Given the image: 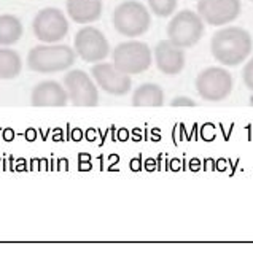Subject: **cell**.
I'll return each mask as SVG.
<instances>
[{
	"mask_svg": "<svg viewBox=\"0 0 253 254\" xmlns=\"http://www.w3.org/2000/svg\"><path fill=\"white\" fill-rule=\"evenodd\" d=\"M32 30L42 43H59L69 34L67 16L59 8L48 6L40 10L32 21Z\"/></svg>",
	"mask_w": 253,
	"mask_h": 254,
	"instance_id": "7",
	"label": "cell"
},
{
	"mask_svg": "<svg viewBox=\"0 0 253 254\" xmlns=\"http://www.w3.org/2000/svg\"><path fill=\"white\" fill-rule=\"evenodd\" d=\"M91 75L102 91H105L110 95H116V97L126 95L132 87L131 75L123 73V71L118 70L113 64L97 62L96 65L91 68Z\"/></svg>",
	"mask_w": 253,
	"mask_h": 254,
	"instance_id": "11",
	"label": "cell"
},
{
	"mask_svg": "<svg viewBox=\"0 0 253 254\" xmlns=\"http://www.w3.org/2000/svg\"><path fill=\"white\" fill-rule=\"evenodd\" d=\"M241 0H197V13L209 26H228L239 18Z\"/></svg>",
	"mask_w": 253,
	"mask_h": 254,
	"instance_id": "10",
	"label": "cell"
},
{
	"mask_svg": "<svg viewBox=\"0 0 253 254\" xmlns=\"http://www.w3.org/2000/svg\"><path fill=\"white\" fill-rule=\"evenodd\" d=\"M74 48L59 43L37 45L27 54V67L37 73H58L69 70L75 64Z\"/></svg>",
	"mask_w": 253,
	"mask_h": 254,
	"instance_id": "2",
	"label": "cell"
},
{
	"mask_svg": "<svg viewBox=\"0 0 253 254\" xmlns=\"http://www.w3.org/2000/svg\"><path fill=\"white\" fill-rule=\"evenodd\" d=\"M170 105L172 107H194L196 102L189 97H175V99H172Z\"/></svg>",
	"mask_w": 253,
	"mask_h": 254,
	"instance_id": "20",
	"label": "cell"
},
{
	"mask_svg": "<svg viewBox=\"0 0 253 254\" xmlns=\"http://www.w3.org/2000/svg\"><path fill=\"white\" fill-rule=\"evenodd\" d=\"M153 61L150 46L139 40H128L113 50V65L126 75H139L150 68Z\"/></svg>",
	"mask_w": 253,
	"mask_h": 254,
	"instance_id": "5",
	"label": "cell"
},
{
	"mask_svg": "<svg viewBox=\"0 0 253 254\" xmlns=\"http://www.w3.org/2000/svg\"><path fill=\"white\" fill-rule=\"evenodd\" d=\"M205 22L193 10H181L172 16L168 24V40L180 48H191L204 35Z\"/></svg>",
	"mask_w": 253,
	"mask_h": 254,
	"instance_id": "4",
	"label": "cell"
},
{
	"mask_svg": "<svg viewBox=\"0 0 253 254\" xmlns=\"http://www.w3.org/2000/svg\"><path fill=\"white\" fill-rule=\"evenodd\" d=\"M233 76L223 67L204 68L196 78V91L207 102L225 100L233 91Z\"/></svg>",
	"mask_w": 253,
	"mask_h": 254,
	"instance_id": "6",
	"label": "cell"
},
{
	"mask_svg": "<svg viewBox=\"0 0 253 254\" xmlns=\"http://www.w3.org/2000/svg\"><path fill=\"white\" fill-rule=\"evenodd\" d=\"M242 79H244V84L247 86L250 91H253V58L245 64V67L242 70Z\"/></svg>",
	"mask_w": 253,
	"mask_h": 254,
	"instance_id": "19",
	"label": "cell"
},
{
	"mask_svg": "<svg viewBox=\"0 0 253 254\" xmlns=\"http://www.w3.org/2000/svg\"><path fill=\"white\" fill-rule=\"evenodd\" d=\"M69 95L66 87L58 81H42L38 83L30 94V103L34 107H66Z\"/></svg>",
	"mask_w": 253,
	"mask_h": 254,
	"instance_id": "13",
	"label": "cell"
},
{
	"mask_svg": "<svg viewBox=\"0 0 253 254\" xmlns=\"http://www.w3.org/2000/svg\"><path fill=\"white\" fill-rule=\"evenodd\" d=\"M164 103V91L155 83L140 84L132 94L134 107H161Z\"/></svg>",
	"mask_w": 253,
	"mask_h": 254,
	"instance_id": "15",
	"label": "cell"
},
{
	"mask_svg": "<svg viewBox=\"0 0 253 254\" xmlns=\"http://www.w3.org/2000/svg\"><path fill=\"white\" fill-rule=\"evenodd\" d=\"M22 70L21 56L8 46H0V79H13Z\"/></svg>",
	"mask_w": 253,
	"mask_h": 254,
	"instance_id": "17",
	"label": "cell"
},
{
	"mask_svg": "<svg viewBox=\"0 0 253 254\" xmlns=\"http://www.w3.org/2000/svg\"><path fill=\"white\" fill-rule=\"evenodd\" d=\"M152 24V14L147 5L137 0L121 2L113 11V27L118 34L128 38H137L147 34Z\"/></svg>",
	"mask_w": 253,
	"mask_h": 254,
	"instance_id": "3",
	"label": "cell"
},
{
	"mask_svg": "<svg viewBox=\"0 0 253 254\" xmlns=\"http://www.w3.org/2000/svg\"><path fill=\"white\" fill-rule=\"evenodd\" d=\"M148 10L158 18H169L175 14L178 0H147Z\"/></svg>",
	"mask_w": 253,
	"mask_h": 254,
	"instance_id": "18",
	"label": "cell"
},
{
	"mask_svg": "<svg viewBox=\"0 0 253 254\" xmlns=\"http://www.w3.org/2000/svg\"><path fill=\"white\" fill-rule=\"evenodd\" d=\"M253 48L252 35L242 27H223L210 40L212 56L221 65L236 67L249 58Z\"/></svg>",
	"mask_w": 253,
	"mask_h": 254,
	"instance_id": "1",
	"label": "cell"
},
{
	"mask_svg": "<svg viewBox=\"0 0 253 254\" xmlns=\"http://www.w3.org/2000/svg\"><path fill=\"white\" fill-rule=\"evenodd\" d=\"M69 18L77 24H91L102 14V0H66Z\"/></svg>",
	"mask_w": 253,
	"mask_h": 254,
	"instance_id": "14",
	"label": "cell"
},
{
	"mask_svg": "<svg viewBox=\"0 0 253 254\" xmlns=\"http://www.w3.org/2000/svg\"><path fill=\"white\" fill-rule=\"evenodd\" d=\"M252 2H253V0H252Z\"/></svg>",
	"mask_w": 253,
	"mask_h": 254,
	"instance_id": "21",
	"label": "cell"
},
{
	"mask_svg": "<svg viewBox=\"0 0 253 254\" xmlns=\"http://www.w3.org/2000/svg\"><path fill=\"white\" fill-rule=\"evenodd\" d=\"M155 61L158 70L164 75H178L185 68L183 48L173 45L169 40H163L155 48Z\"/></svg>",
	"mask_w": 253,
	"mask_h": 254,
	"instance_id": "12",
	"label": "cell"
},
{
	"mask_svg": "<svg viewBox=\"0 0 253 254\" xmlns=\"http://www.w3.org/2000/svg\"><path fill=\"white\" fill-rule=\"evenodd\" d=\"M74 50L84 62L97 64L110 54V43L99 29L86 26L75 34Z\"/></svg>",
	"mask_w": 253,
	"mask_h": 254,
	"instance_id": "8",
	"label": "cell"
},
{
	"mask_svg": "<svg viewBox=\"0 0 253 254\" xmlns=\"http://www.w3.org/2000/svg\"><path fill=\"white\" fill-rule=\"evenodd\" d=\"M22 22L14 14H0V46H11L22 37Z\"/></svg>",
	"mask_w": 253,
	"mask_h": 254,
	"instance_id": "16",
	"label": "cell"
},
{
	"mask_svg": "<svg viewBox=\"0 0 253 254\" xmlns=\"http://www.w3.org/2000/svg\"><path fill=\"white\" fill-rule=\"evenodd\" d=\"M64 87L69 100L75 107H96L99 91L92 78L83 70H70L64 76Z\"/></svg>",
	"mask_w": 253,
	"mask_h": 254,
	"instance_id": "9",
	"label": "cell"
}]
</instances>
